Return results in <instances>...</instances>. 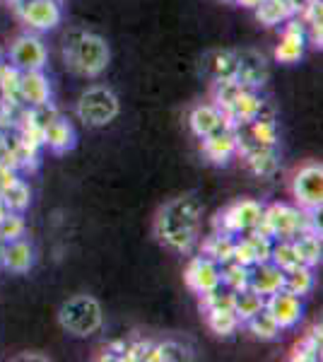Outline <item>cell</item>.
Returning <instances> with one entry per match:
<instances>
[{"instance_id": "74e56055", "label": "cell", "mask_w": 323, "mask_h": 362, "mask_svg": "<svg viewBox=\"0 0 323 362\" xmlns=\"http://www.w3.org/2000/svg\"><path fill=\"white\" fill-rule=\"evenodd\" d=\"M5 215H8V208H5V203H3V201H0V220H3V218H5Z\"/></svg>"}, {"instance_id": "e575fe53", "label": "cell", "mask_w": 323, "mask_h": 362, "mask_svg": "<svg viewBox=\"0 0 323 362\" xmlns=\"http://www.w3.org/2000/svg\"><path fill=\"white\" fill-rule=\"evenodd\" d=\"M20 73L15 66H0V92L5 102H20Z\"/></svg>"}, {"instance_id": "f35d334b", "label": "cell", "mask_w": 323, "mask_h": 362, "mask_svg": "<svg viewBox=\"0 0 323 362\" xmlns=\"http://www.w3.org/2000/svg\"><path fill=\"white\" fill-rule=\"evenodd\" d=\"M3 249H5V242L0 239V268H3Z\"/></svg>"}, {"instance_id": "6da1fadb", "label": "cell", "mask_w": 323, "mask_h": 362, "mask_svg": "<svg viewBox=\"0 0 323 362\" xmlns=\"http://www.w3.org/2000/svg\"><path fill=\"white\" fill-rule=\"evenodd\" d=\"M203 220V206L198 198L181 196L174 201L164 203L155 218V237L160 239L167 249L176 254L191 251L198 242V230Z\"/></svg>"}, {"instance_id": "ffe728a7", "label": "cell", "mask_w": 323, "mask_h": 362, "mask_svg": "<svg viewBox=\"0 0 323 362\" xmlns=\"http://www.w3.org/2000/svg\"><path fill=\"white\" fill-rule=\"evenodd\" d=\"M302 8H304L302 0H261L254 10H256V17L261 25L278 27L290 20V17L299 15Z\"/></svg>"}, {"instance_id": "d6a6232c", "label": "cell", "mask_w": 323, "mask_h": 362, "mask_svg": "<svg viewBox=\"0 0 323 362\" xmlns=\"http://www.w3.org/2000/svg\"><path fill=\"white\" fill-rule=\"evenodd\" d=\"M220 278L222 285H227L229 290H242L249 288V268L237 264V261H227L220 266Z\"/></svg>"}, {"instance_id": "d590c367", "label": "cell", "mask_w": 323, "mask_h": 362, "mask_svg": "<svg viewBox=\"0 0 323 362\" xmlns=\"http://www.w3.org/2000/svg\"><path fill=\"white\" fill-rule=\"evenodd\" d=\"M25 232H27V225H25L22 213L8 210V215L0 220V239H3V242H13V239L25 237Z\"/></svg>"}, {"instance_id": "4dcf8cb0", "label": "cell", "mask_w": 323, "mask_h": 362, "mask_svg": "<svg viewBox=\"0 0 323 362\" xmlns=\"http://www.w3.org/2000/svg\"><path fill=\"white\" fill-rule=\"evenodd\" d=\"M292 360H309V362L321 360V326L311 329L309 334L297 343L295 350H292Z\"/></svg>"}, {"instance_id": "d4e9b609", "label": "cell", "mask_w": 323, "mask_h": 362, "mask_svg": "<svg viewBox=\"0 0 323 362\" xmlns=\"http://www.w3.org/2000/svg\"><path fill=\"white\" fill-rule=\"evenodd\" d=\"M232 249H234V237L225 235V232H213L210 237L203 239V256L213 259L220 266L232 261Z\"/></svg>"}, {"instance_id": "8fae6325", "label": "cell", "mask_w": 323, "mask_h": 362, "mask_svg": "<svg viewBox=\"0 0 323 362\" xmlns=\"http://www.w3.org/2000/svg\"><path fill=\"white\" fill-rule=\"evenodd\" d=\"M184 280H186V285H189V290H193L196 295L210 293V290L222 285L220 264H215L208 256H196V259H191L189 266H186Z\"/></svg>"}, {"instance_id": "484cf974", "label": "cell", "mask_w": 323, "mask_h": 362, "mask_svg": "<svg viewBox=\"0 0 323 362\" xmlns=\"http://www.w3.org/2000/svg\"><path fill=\"white\" fill-rule=\"evenodd\" d=\"M292 244H295V251L304 266L314 268L321 261V235L319 232H302V235H297L292 239Z\"/></svg>"}, {"instance_id": "603a6c76", "label": "cell", "mask_w": 323, "mask_h": 362, "mask_svg": "<svg viewBox=\"0 0 323 362\" xmlns=\"http://www.w3.org/2000/svg\"><path fill=\"white\" fill-rule=\"evenodd\" d=\"M44 145H49L54 153H68L75 145V131L63 116H56L44 131Z\"/></svg>"}, {"instance_id": "ac0fdd59", "label": "cell", "mask_w": 323, "mask_h": 362, "mask_svg": "<svg viewBox=\"0 0 323 362\" xmlns=\"http://www.w3.org/2000/svg\"><path fill=\"white\" fill-rule=\"evenodd\" d=\"M51 99V85L41 70H22L20 73V102L27 107H44Z\"/></svg>"}, {"instance_id": "7c38bea8", "label": "cell", "mask_w": 323, "mask_h": 362, "mask_svg": "<svg viewBox=\"0 0 323 362\" xmlns=\"http://www.w3.org/2000/svg\"><path fill=\"white\" fill-rule=\"evenodd\" d=\"M270 247H273L270 237L261 235V232H246L242 239H234L232 261L246 268L263 264V261H270Z\"/></svg>"}, {"instance_id": "8d00e7d4", "label": "cell", "mask_w": 323, "mask_h": 362, "mask_svg": "<svg viewBox=\"0 0 323 362\" xmlns=\"http://www.w3.org/2000/svg\"><path fill=\"white\" fill-rule=\"evenodd\" d=\"M234 3H239L242 8H256V5L261 3V0H234Z\"/></svg>"}, {"instance_id": "52a82bcc", "label": "cell", "mask_w": 323, "mask_h": 362, "mask_svg": "<svg viewBox=\"0 0 323 362\" xmlns=\"http://www.w3.org/2000/svg\"><path fill=\"white\" fill-rule=\"evenodd\" d=\"M292 194H295L299 208L309 213H321L323 206V167L319 162L304 165L292 179Z\"/></svg>"}, {"instance_id": "30bf717a", "label": "cell", "mask_w": 323, "mask_h": 362, "mask_svg": "<svg viewBox=\"0 0 323 362\" xmlns=\"http://www.w3.org/2000/svg\"><path fill=\"white\" fill-rule=\"evenodd\" d=\"M263 307L270 312V317L278 321L280 329H292V326H297L304 317L302 297L290 293V290H285V288L273 295H268V300Z\"/></svg>"}, {"instance_id": "277c9868", "label": "cell", "mask_w": 323, "mask_h": 362, "mask_svg": "<svg viewBox=\"0 0 323 362\" xmlns=\"http://www.w3.org/2000/svg\"><path fill=\"white\" fill-rule=\"evenodd\" d=\"M58 324L70 336L87 338L95 336L104 324L102 305L92 295H75L58 309Z\"/></svg>"}, {"instance_id": "5bb4252c", "label": "cell", "mask_w": 323, "mask_h": 362, "mask_svg": "<svg viewBox=\"0 0 323 362\" xmlns=\"http://www.w3.org/2000/svg\"><path fill=\"white\" fill-rule=\"evenodd\" d=\"M261 112H266V102H263V97L258 95L256 90H249V87H244V90L234 97V102L225 109V114L232 126L251 124Z\"/></svg>"}, {"instance_id": "3957f363", "label": "cell", "mask_w": 323, "mask_h": 362, "mask_svg": "<svg viewBox=\"0 0 323 362\" xmlns=\"http://www.w3.org/2000/svg\"><path fill=\"white\" fill-rule=\"evenodd\" d=\"M254 232H261L270 239H295L302 232H319L321 227L314 223V213L295 206H287V203H273V206L263 208L261 225Z\"/></svg>"}, {"instance_id": "7a4b0ae2", "label": "cell", "mask_w": 323, "mask_h": 362, "mask_svg": "<svg viewBox=\"0 0 323 362\" xmlns=\"http://www.w3.org/2000/svg\"><path fill=\"white\" fill-rule=\"evenodd\" d=\"M109 46L102 37L90 32H70L66 37V61L80 75L97 78L109 66Z\"/></svg>"}, {"instance_id": "9a60e30c", "label": "cell", "mask_w": 323, "mask_h": 362, "mask_svg": "<svg viewBox=\"0 0 323 362\" xmlns=\"http://www.w3.org/2000/svg\"><path fill=\"white\" fill-rule=\"evenodd\" d=\"M237 126H227L213 136L203 138V153L213 165H227L234 155H237Z\"/></svg>"}, {"instance_id": "d6986e66", "label": "cell", "mask_w": 323, "mask_h": 362, "mask_svg": "<svg viewBox=\"0 0 323 362\" xmlns=\"http://www.w3.org/2000/svg\"><path fill=\"white\" fill-rule=\"evenodd\" d=\"M285 285V271L278 268L273 261H263V264H256L249 268V288L256 290L258 295L268 297L278 290H283Z\"/></svg>"}, {"instance_id": "5b68a950", "label": "cell", "mask_w": 323, "mask_h": 362, "mask_svg": "<svg viewBox=\"0 0 323 362\" xmlns=\"http://www.w3.org/2000/svg\"><path fill=\"white\" fill-rule=\"evenodd\" d=\"M121 112V104H119V97L114 95L107 87H90L80 95V102H78V116L85 126H92V128H102V126H109L111 121L119 116Z\"/></svg>"}, {"instance_id": "f1b7e54d", "label": "cell", "mask_w": 323, "mask_h": 362, "mask_svg": "<svg viewBox=\"0 0 323 362\" xmlns=\"http://www.w3.org/2000/svg\"><path fill=\"white\" fill-rule=\"evenodd\" d=\"M285 290H290V293H295L299 297L309 295L311 288H314V271H311L309 266L299 264L295 268H290V271H285Z\"/></svg>"}, {"instance_id": "ba28073f", "label": "cell", "mask_w": 323, "mask_h": 362, "mask_svg": "<svg viewBox=\"0 0 323 362\" xmlns=\"http://www.w3.org/2000/svg\"><path fill=\"white\" fill-rule=\"evenodd\" d=\"M17 15L27 27L49 32L61 25V3L58 0H13Z\"/></svg>"}, {"instance_id": "1f68e13d", "label": "cell", "mask_w": 323, "mask_h": 362, "mask_svg": "<svg viewBox=\"0 0 323 362\" xmlns=\"http://www.w3.org/2000/svg\"><path fill=\"white\" fill-rule=\"evenodd\" d=\"M270 261H273L278 268H283V271H290V268L302 264L299 256H297V251H295L292 239H278V242L270 247Z\"/></svg>"}, {"instance_id": "7402d4cb", "label": "cell", "mask_w": 323, "mask_h": 362, "mask_svg": "<svg viewBox=\"0 0 323 362\" xmlns=\"http://www.w3.org/2000/svg\"><path fill=\"white\" fill-rule=\"evenodd\" d=\"M242 131L249 136L254 143L263 145V148H275L278 145V124H275V119L270 114H258L251 124L246 126H239Z\"/></svg>"}, {"instance_id": "9c48e42d", "label": "cell", "mask_w": 323, "mask_h": 362, "mask_svg": "<svg viewBox=\"0 0 323 362\" xmlns=\"http://www.w3.org/2000/svg\"><path fill=\"white\" fill-rule=\"evenodd\" d=\"M46 58V46L34 34H20L10 44V61L17 70H44Z\"/></svg>"}, {"instance_id": "4fadbf2b", "label": "cell", "mask_w": 323, "mask_h": 362, "mask_svg": "<svg viewBox=\"0 0 323 362\" xmlns=\"http://www.w3.org/2000/svg\"><path fill=\"white\" fill-rule=\"evenodd\" d=\"M304 49H307V32H304V22L290 17L283 37H280L278 49H275V61L285 63V66L297 63L299 58L304 56Z\"/></svg>"}, {"instance_id": "e0dca14e", "label": "cell", "mask_w": 323, "mask_h": 362, "mask_svg": "<svg viewBox=\"0 0 323 362\" xmlns=\"http://www.w3.org/2000/svg\"><path fill=\"white\" fill-rule=\"evenodd\" d=\"M268 75H270L268 63L261 54H256V51H242L239 54L237 75H234V80L239 85L249 87V90H258V87L266 85Z\"/></svg>"}, {"instance_id": "cb8c5ba5", "label": "cell", "mask_w": 323, "mask_h": 362, "mask_svg": "<svg viewBox=\"0 0 323 362\" xmlns=\"http://www.w3.org/2000/svg\"><path fill=\"white\" fill-rule=\"evenodd\" d=\"M205 321H208L210 331H213L215 336H232V334H237V329L242 326V319L234 314L232 307L208 309V312H205Z\"/></svg>"}, {"instance_id": "8992f818", "label": "cell", "mask_w": 323, "mask_h": 362, "mask_svg": "<svg viewBox=\"0 0 323 362\" xmlns=\"http://www.w3.org/2000/svg\"><path fill=\"white\" fill-rule=\"evenodd\" d=\"M263 218V206L254 198H242V201L232 203L229 208L222 210L215 218V232H225L229 237L246 235L254 232L261 225Z\"/></svg>"}, {"instance_id": "44dd1931", "label": "cell", "mask_w": 323, "mask_h": 362, "mask_svg": "<svg viewBox=\"0 0 323 362\" xmlns=\"http://www.w3.org/2000/svg\"><path fill=\"white\" fill-rule=\"evenodd\" d=\"M34 266V249L25 237L5 242L3 249V268L10 273H27Z\"/></svg>"}, {"instance_id": "836d02e7", "label": "cell", "mask_w": 323, "mask_h": 362, "mask_svg": "<svg viewBox=\"0 0 323 362\" xmlns=\"http://www.w3.org/2000/svg\"><path fill=\"white\" fill-rule=\"evenodd\" d=\"M191 353L186 350L181 343H174V341H167V343H152L150 348V355H148V362H164V360H189Z\"/></svg>"}, {"instance_id": "2e32d148", "label": "cell", "mask_w": 323, "mask_h": 362, "mask_svg": "<svg viewBox=\"0 0 323 362\" xmlns=\"http://www.w3.org/2000/svg\"><path fill=\"white\" fill-rule=\"evenodd\" d=\"M189 124H191V131L196 138H208L213 136V133L222 131V128L232 126L227 119V114L222 112L217 104H201V107H196L189 116Z\"/></svg>"}, {"instance_id": "4316f807", "label": "cell", "mask_w": 323, "mask_h": 362, "mask_svg": "<svg viewBox=\"0 0 323 362\" xmlns=\"http://www.w3.org/2000/svg\"><path fill=\"white\" fill-rule=\"evenodd\" d=\"M239 66V54L237 51H215L208 58V70L213 75V80H234Z\"/></svg>"}, {"instance_id": "ab89813d", "label": "cell", "mask_w": 323, "mask_h": 362, "mask_svg": "<svg viewBox=\"0 0 323 362\" xmlns=\"http://www.w3.org/2000/svg\"><path fill=\"white\" fill-rule=\"evenodd\" d=\"M222 3H234V0H222Z\"/></svg>"}, {"instance_id": "83f0119b", "label": "cell", "mask_w": 323, "mask_h": 362, "mask_svg": "<svg viewBox=\"0 0 323 362\" xmlns=\"http://www.w3.org/2000/svg\"><path fill=\"white\" fill-rule=\"evenodd\" d=\"M263 305H266V297L258 295L256 290H251V288L234 290L232 309H234V314H237V317L242 319V321L254 317L258 309H263Z\"/></svg>"}, {"instance_id": "f546056e", "label": "cell", "mask_w": 323, "mask_h": 362, "mask_svg": "<svg viewBox=\"0 0 323 362\" xmlns=\"http://www.w3.org/2000/svg\"><path fill=\"white\" fill-rule=\"evenodd\" d=\"M246 324H249L251 334H254L256 338H261V341H275V338L280 336V331H283L278 326V321L270 317V312H268L266 307L258 309V312L251 319H246Z\"/></svg>"}]
</instances>
